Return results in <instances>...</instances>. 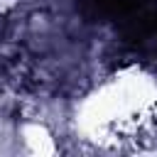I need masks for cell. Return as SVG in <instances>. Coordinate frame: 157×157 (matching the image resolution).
<instances>
[{
	"label": "cell",
	"mask_w": 157,
	"mask_h": 157,
	"mask_svg": "<svg viewBox=\"0 0 157 157\" xmlns=\"http://www.w3.org/2000/svg\"><path fill=\"white\" fill-rule=\"evenodd\" d=\"M123 42L140 54L157 59V10L140 7L125 20H120Z\"/></svg>",
	"instance_id": "cell-1"
},
{
	"label": "cell",
	"mask_w": 157,
	"mask_h": 157,
	"mask_svg": "<svg viewBox=\"0 0 157 157\" xmlns=\"http://www.w3.org/2000/svg\"><path fill=\"white\" fill-rule=\"evenodd\" d=\"M147 7L145 0H78V10L88 20H125L135 10Z\"/></svg>",
	"instance_id": "cell-2"
}]
</instances>
